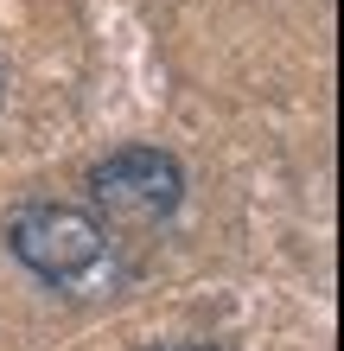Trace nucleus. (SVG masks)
<instances>
[{
  "instance_id": "f257e3e1",
  "label": "nucleus",
  "mask_w": 344,
  "mask_h": 351,
  "mask_svg": "<svg viewBox=\"0 0 344 351\" xmlns=\"http://www.w3.org/2000/svg\"><path fill=\"white\" fill-rule=\"evenodd\" d=\"M7 250L26 262L38 281L64 287V294H103L115 281L109 223L77 211V204H26V211L7 223Z\"/></svg>"
},
{
  "instance_id": "7ed1b4c3",
  "label": "nucleus",
  "mask_w": 344,
  "mask_h": 351,
  "mask_svg": "<svg viewBox=\"0 0 344 351\" xmlns=\"http://www.w3.org/2000/svg\"><path fill=\"white\" fill-rule=\"evenodd\" d=\"M147 351H217V345H204V339H178V345H147Z\"/></svg>"
},
{
  "instance_id": "f03ea898",
  "label": "nucleus",
  "mask_w": 344,
  "mask_h": 351,
  "mask_svg": "<svg viewBox=\"0 0 344 351\" xmlns=\"http://www.w3.org/2000/svg\"><path fill=\"white\" fill-rule=\"evenodd\" d=\"M90 198L115 223H159L185 198V167L159 147H121L90 167Z\"/></svg>"
},
{
  "instance_id": "20e7f679",
  "label": "nucleus",
  "mask_w": 344,
  "mask_h": 351,
  "mask_svg": "<svg viewBox=\"0 0 344 351\" xmlns=\"http://www.w3.org/2000/svg\"><path fill=\"white\" fill-rule=\"evenodd\" d=\"M0 96H7V77H0Z\"/></svg>"
}]
</instances>
